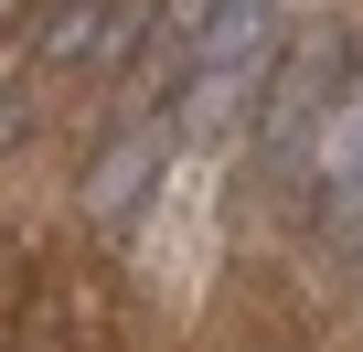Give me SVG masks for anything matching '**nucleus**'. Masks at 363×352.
Wrapping results in <instances>:
<instances>
[{"mask_svg": "<svg viewBox=\"0 0 363 352\" xmlns=\"http://www.w3.org/2000/svg\"><path fill=\"white\" fill-rule=\"evenodd\" d=\"M320 235H331V256L363 246V75H352V96L331 107V149H320Z\"/></svg>", "mask_w": 363, "mask_h": 352, "instance_id": "2", "label": "nucleus"}, {"mask_svg": "<svg viewBox=\"0 0 363 352\" xmlns=\"http://www.w3.org/2000/svg\"><path fill=\"white\" fill-rule=\"evenodd\" d=\"M150 22H160V0H107V11H65L54 33H43V54H65V64H96V75H118L139 43H150Z\"/></svg>", "mask_w": 363, "mask_h": 352, "instance_id": "3", "label": "nucleus"}, {"mask_svg": "<svg viewBox=\"0 0 363 352\" xmlns=\"http://www.w3.org/2000/svg\"><path fill=\"white\" fill-rule=\"evenodd\" d=\"M160 149H171V128H139V139H118V149H107V171H96V214H107V225H128V214H139V182L160 171Z\"/></svg>", "mask_w": 363, "mask_h": 352, "instance_id": "4", "label": "nucleus"}, {"mask_svg": "<svg viewBox=\"0 0 363 352\" xmlns=\"http://www.w3.org/2000/svg\"><path fill=\"white\" fill-rule=\"evenodd\" d=\"M331 75H342V43H331V33H310V43H299V54L278 64V75H257V86H267L257 149H267L278 171H289V160L310 149V128H320V96H331Z\"/></svg>", "mask_w": 363, "mask_h": 352, "instance_id": "1", "label": "nucleus"}]
</instances>
